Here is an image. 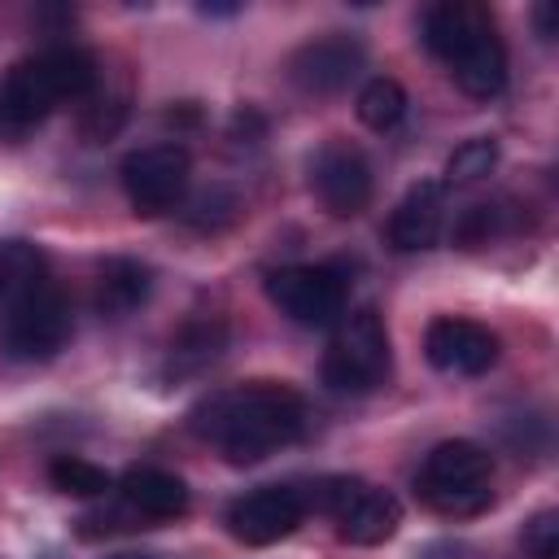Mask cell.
<instances>
[{"mask_svg":"<svg viewBox=\"0 0 559 559\" xmlns=\"http://www.w3.org/2000/svg\"><path fill=\"white\" fill-rule=\"evenodd\" d=\"M301 428H306V402L288 384H271V380L223 389L192 411V432L236 467L262 463L266 454L293 445Z\"/></svg>","mask_w":559,"mask_h":559,"instance_id":"6da1fadb","label":"cell"},{"mask_svg":"<svg viewBox=\"0 0 559 559\" xmlns=\"http://www.w3.org/2000/svg\"><path fill=\"white\" fill-rule=\"evenodd\" d=\"M96 87L100 70L83 48H48L39 57H26L0 79V131L22 135L61 100H87Z\"/></svg>","mask_w":559,"mask_h":559,"instance_id":"7a4b0ae2","label":"cell"},{"mask_svg":"<svg viewBox=\"0 0 559 559\" xmlns=\"http://www.w3.org/2000/svg\"><path fill=\"white\" fill-rule=\"evenodd\" d=\"M489 485H493V459L476 441H441L415 476V493L424 498V507H432L441 515L485 511L493 498Z\"/></svg>","mask_w":559,"mask_h":559,"instance_id":"3957f363","label":"cell"},{"mask_svg":"<svg viewBox=\"0 0 559 559\" xmlns=\"http://www.w3.org/2000/svg\"><path fill=\"white\" fill-rule=\"evenodd\" d=\"M306 507H319L323 515H332L341 542H349V546H380L402 524V502L389 489H376L358 476H328V480L310 485Z\"/></svg>","mask_w":559,"mask_h":559,"instance_id":"277c9868","label":"cell"},{"mask_svg":"<svg viewBox=\"0 0 559 559\" xmlns=\"http://www.w3.org/2000/svg\"><path fill=\"white\" fill-rule=\"evenodd\" d=\"M393 354L389 332L376 310H354L336 323L323 354V384L336 393H371L389 380Z\"/></svg>","mask_w":559,"mask_h":559,"instance_id":"5b68a950","label":"cell"},{"mask_svg":"<svg viewBox=\"0 0 559 559\" xmlns=\"http://www.w3.org/2000/svg\"><path fill=\"white\" fill-rule=\"evenodd\" d=\"M122 192L135 214H166L183 201L192 162L179 144H144L122 157Z\"/></svg>","mask_w":559,"mask_h":559,"instance_id":"8992f818","label":"cell"},{"mask_svg":"<svg viewBox=\"0 0 559 559\" xmlns=\"http://www.w3.org/2000/svg\"><path fill=\"white\" fill-rule=\"evenodd\" d=\"M310 188L332 218H354L371 205V166L358 144L332 135L310 157Z\"/></svg>","mask_w":559,"mask_h":559,"instance_id":"52a82bcc","label":"cell"},{"mask_svg":"<svg viewBox=\"0 0 559 559\" xmlns=\"http://www.w3.org/2000/svg\"><path fill=\"white\" fill-rule=\"evenodd\" d=\"M266 297L293 323L323 328L345 310V280L332 266H280L266 275Z\"/></svg>","mask_w":559,"mask_h":559,"instance_id":"ba28073f","label":"cell"},{"mask_svg":"<svg viewBox=\"0 0 559 559\" xmlns=\"http://www.w3.org/2000/svg\"><path fill=\"white\" fill-rule=\"evenodd\" d=\"M306 511L310 507L297 485H258L227 507V528L245 546H271L284 542L306 520Z\"/></svg>","mask_w":559,"mask_h":559,"instance_id":"9c48e42d","label":"cell"},{"mask_svg":"<svg viewBox=\"0 0 559 559\" xmlns=\"http://www.w3.org/2000/svg\"><path fill=\"white\" fill-rule=\"evenodd\" d=\"M66 336H70V306L57 284H48L35 301H26L17 314L0 323V349L17 362L52 358L66 345Z\"/></svg>","mask_w":559,"mask_h":559,"instance_id":"30bf717a","label":"cell"},{"mask_svg":"<svg viewBox=\"0 0 559 559\" xmlns=\"http://www.w3.org/2000/svg\"><path fill=\"white\" fill-rule=\"evenodd\" d=\"M362 61H367V48L354 35H323V39L301 44L288 57V79L306 96H336L358 79Z\"/></svg>","mask_w":559,"mask_h":559,"instance_id":"8fae6325","label":"cell"},{"mask_svg":"<svg viewBox=\"0 0 559 559\" xmlns=\"http://www.w3.org/2000/svg\"><path fill=\"white\" fill-rule=\"evenodd\" d=\"M424 354L437 371L450 376H480L498 362V336L476 323V319H459V314H441L428 323L424 332Z\"/></svg>","mask_w":559,"mask_h":559,"instance_id":"7c38bea8","label":"cell"},{"mask_svg":"<svg viewBox=\"0 0 559 559\" xmlns=\"http://www.w3.org/2000/svg\"><path fill=\"white\" fill-rule=\"evenodd\" d=\"M441 223H445V183L419 179L406 188V197L389 214V245L402 253L428 249V245H437Z\"/></svg>","mask_w":559,"mask_h":559,"instance_id":"4fadbf2b","label":"cell"},{"mask_svg":"<svg viewBox=\"0 0 559 559\" xmlns=\"http://www.w3.org/2000/svg\"><path fill=\"white\" fill-rule=\"evenodd\" d=\"M493 31H498L493 26V13L485 4H476V0H441V4H432L424 13V44L445 66L463 48H472L480 35H493Z\"/></svg>","mask_w":559,"mask_h":559,"instance_id":"5bb4252c","label":"cell"},{"mask_svg":"<svg viewBox=\"0 0 559 559\" xmlns=\"http://www.w3.org/2000/svg\"><path fill=\"white\" fill-rule=\"evenodd\" d=\"M52 284L48 258L31 240H4L0 245V323L17 314L26 301H35Z\"/></svg>","mask_w":559,"mask_h":559,"instance_id":"9a60e30c","label":"cell"},{"mask_svg":"<svg viewBox=\"0 0 559 559\" xmlns=\"http://www.w3.org/2000/svg\"><path fill=\"white\" fill-rule=\"evenodd\" d=\"M118 489L140 520H179L188 511V485L166 467H127Z\"/></svg>","mask_w":559,"mask_h":559,"instance_id":"2e32d148","label":"cell"},{"mask_svg":"<svg viewBox=\"0 0 559 559\" xmlns=\"http://www.w3.org/2000/svg\"><path fill=\"white\" fill-rule=\"evenodd\" d=\"M153 293V271L135 258H105L96 271V288H92V306L105 319H127L131 310H140Z\"/></svg>","mask_w":559,"mask_h":559,"instance_id":"e0dca14e","label":"cell"},{"mask_svg":"<svg viewBox=\"0 0 559 559\" xmlns=\"http://www.w3.org/2000/svg\"><path fill=\"white\" fill-rule=\"evenodd\" d=\"M450 74H454V83H459L467 96H476V100L498 96V92L507 87V48H502L498 31H493V35H480L472 48H463V52L450 61Z\"/></svg>","mask_w":559,"mask_h":559,"instance_id":"ac0fdd59","label":"cell"},{"mask_svg":"<svg viewBox=\"0 0 559 559\" xmlns=\"http://www.w3.org/2000/svg\"><path fill=\"white\" fill-rule=\"evenodd\" d=\"M223 345H227V328L218 319H192L170 341V367L175 371H197V367L214 362Z\"/></svg>","mask_w":559,"mask_h":559,"instance_id":"d6986e66","label":"cell"},{"mask_svg":"<svg viewBox=\"0 0 559 559\" xmlns=\"http://www.w3.org/2000/svg\"><path fill=\"white\" fill-rule=\"evenodd\" d=\"M354 109H358V122H362V127H371V131H389V127H397L402 114H406V92H402L397 79L376 74V79L362 83Z\"/></svg>","mask_w":559,"mask_h":559,"instance_id":"ffe728a7","label":"cell"},{"mask_svg":"<svg viewBox=\"0 0 559 559\" xmlns=\"http://www.w3.org/2000/svg\"><path fill=\"white\" fill-rule=\"evenodd\" d=\"M48 480L66 498H100L109 489V472L87 463V459H79V454H57L48 463Z\"/></svg>","mask_w":559,"mask_h":559,"instance_id":"44dd1931","label":"cell"},{"mask_svg":"<svg viewBox=\"0 0 559 559\" xmlns=\"http://www.w3.org/2000/svg\"><path fill=\"white\" fill-rule=\"evenodd\" d=\"M498 166V144L489 135H472L463 140L450 157H445V183H476Z\"/></svg>","mask_w":559,"mask_h":559,"instance_id":"7402d4cb","label":"cell"},{"mask_svg":"<svg viewBox=\"0 0 559 559\" xmlns=\"http://www.w3.org/2000/svg\"><path fill=\"white\" fill-rule=\"evenodd\" d=\"M507 231V210L502 205H472L463 210V218L454 223V240L463 249H476V245H489Z\"/></svg>","mask_w":559,"mask_h":559,"instance_id":"603a6c76","label":"cell"},{"mask_svg":"<svg viewBox=\"0 0 559 559\" xmlns=\"http://www.w3.org/2000/svg\"><path fill=\"white\" fill-rule=\"evenodd\" d=\"M122 118H127V96H109V92H92L87 96V109H83V135L87 140H109L118 127H122Z\"/></svg>","mask_w":559,"mask_h":559,"instance_id":"cb8c5ba5","label":"cell"},{"mask_svg":"<svg viewBox=\"0 0 559 559\" xmlns=\"http://www.w3.org/2000/svg\"><path fill=\"white\" fill-rule=\"evenodd\" d=\"M520 542H524V555L528 559H559V511H550V507L537 511L524 524Z\"/></svg>","mask_w":559,"mask_h":559,"instance_id":"d4e9b609","label":"cell"},{"mask_svg":"<svg viewBox=\"0 0 559 559\" xmlns=\"http://www.w3.org/2000/svg\"><path fill=\"white\" fill-rule=\"evenodd\" d=\"M537 31H542V39H555V4H537Z\"/></svg>","mask_w":559,"mask_h":559,"instance_id":"484cf974","label":"cell"},{"mask_svg":"<svg viewBox=\"0 0 559 559\" xmlns=\"http://www.w3.org/2000/svg\"><path fill=\"white\" fill-rule=\"evenodd\" d=\"M201 13H236V4H201Z\"/></svg>","mask_w":559,"mask_h":559,"instance_id":"4316f807","label":"cell"}]
</instances>
